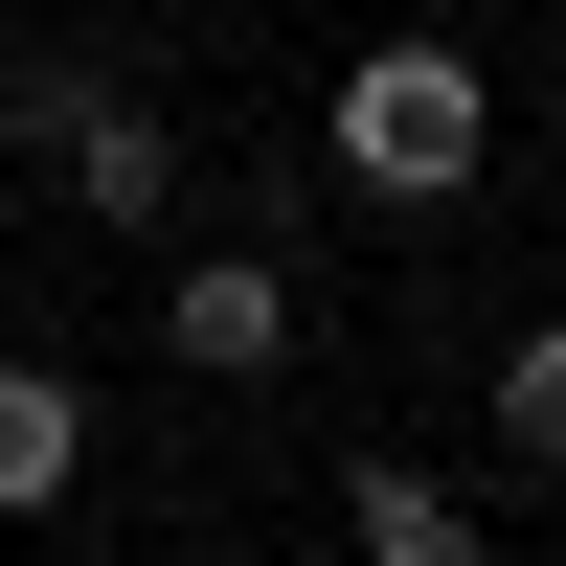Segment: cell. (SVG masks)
<instances>
[{
	"label": "cell",
	"instance_id": "2",
	"mask_svg": "<svg viewBox=\"0 0 566 566\" xmlns=\"http://www.w3.org/2000/svg\"><path fill=\"white\" fill-rule=\"evenodd\" d=\"M159 363L181 386H272V363H295V272L272 250H181L159 272Z\"/></svg>",
	"mask_w": 566,
	"mask_h": 566
},
{
	"label": "cell",
	"instance_id": "3",
	"mask_svg": "<svg viewBox=\"0 0 566 566\" xmlns=\"http://www.w3.org/2000/svg\"><path fill=\"white\" fill-rule=\"evenodd\" d=\"M45 181H69V227H181V114L159 91H91V136Z\"/></svg>",
	"mask_w": 566,
	"mask_h": 566
},
{
	"label": "cell",
	"instance_id": "8",
	"mask_svg": "<svg viewBox=\"0 0 566 566\" xmlns=\"http://www.w3.org/2000/svg\"><path fill=\"white\" fill-rule=\"evenodd\" d=\"M0 227H23V159H0Z\"/></svg>",
	"mask_w": 566,
	"mask_h": 566
},
{
	"label": "cell",
	"instance_id": "7",
	"mask_svg": "<svg viewBox=\"0 0 566 566\" xmlns=\"http://www.w3.org/2000/svg\"><path fill=\"white\" fill-rule=\"evenodd\" d=\"M499 453H522V476H566V317H522V340H499Z\"/></svg>",
	"mask_w": 566,
	"mask_h": 566
},
{
	"label": "cell",
	"instance_id": "9",
	"mask_svg": "<svg viewBox=\"0 0 566 566\" xmlns=\"http://www.w3.org/2000/svg\"><path fill=\"white\" fill-rule=\"evenodd\" d=\"M431 23H476V0H431Z\"/></svg>",
	"mask_w": 566,
	"mask_h": 566
},
{
	"label": "cell",
	"instance_id": "11",
	"mask_svg": "<svg viewBox=\"0 0 566 566\" xmlns=\"http://www.w3.org/2000/svg\"><path fill=\"white\" fill-rule=\"evenodd\" d=\"M340 566H363V544H340Z\"/></svg>",
	"mask_w": 566,
	"mask_h": 566
},
{
	"label": "cell",
	"instance_id": "5",
	"mask_svg": "<svg viewBox=\"0 0 566 566\" xmlns=\"http://www.w3.org/2000/svg\"><path fill=\"white\" fill-rule=\"evenodd\" d=\"M69 476H91V386L69 363H0V522H45Z\"/></svg>",
	"mask_w": 566,
	"mask_h": 566
},
{
	"label": "cell",
	"instance_id": "10",
	"mask_svg": "<svg viewBox=\"0 0 566 566\" xmlns=\"http://www.w3.org/2000/svg\"><path fill=\"white\" fill-rule=\"evenodd\" d=\"M544 114H566V69H544Z\"/></svg>",
	"mask_w": 566,
	"mask_h": 566
},
{
	"label": "cell",
	"instance_id": "4",
	"mask_svg": "<svg viewBox=\"0 0 566 566\" xmlns=\"http://www.w3.org/2000/svg\"><path fill=\"white\" fill-rule=\"evenodd\" d=\"M340 544L363 566H499V522L431 476V453H363V476H340Z\"/></svg>",
	"mask_w": 566,
	"mask_h": 566
},
{
	"label": "cell",
	"instance_id": "6",
	"mask_svg": "<svg viewBox=\"0 0 566 566\" xmlns=\"http://www.w3.org/2000/svg\"><path fill=\"white\" fill-rule=\"evenodd\" d=\"M91 91H114V69H69V45H0V159H69V136H91Z\"/></svg>",
	"mask_w": 566,
	"mask_h": 566
},
{
	"label": "cell",
	"instance_id": "1",
	"mask_svg": "<svg viewBox=\"0 0 566 566\" xmlns=\"http://www.w3.org/2000/svg\"><path fill=\"white\" fill-rule=\"evenodd\" d=\"M317 159H340L363 205H476V181H499V69L431 23V0H408V23L317 91Z\"/></svg>",
	"mask_w": 566,
	"mask_h": 566
}]
</instances>
